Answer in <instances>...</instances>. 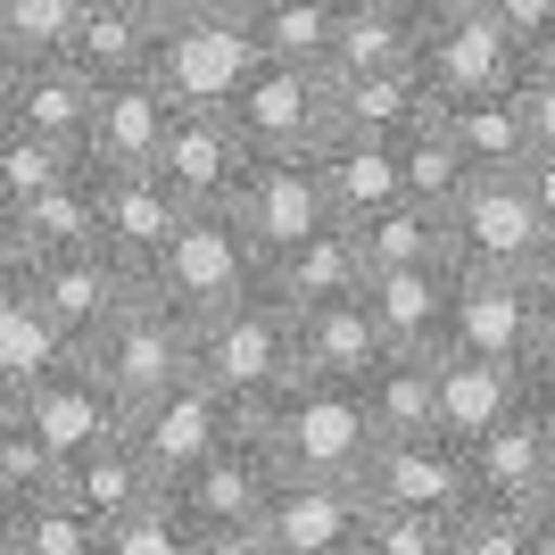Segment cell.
Listing matches in <instances>:
<instances>
[{"label": "cell", "instance_id": "cell-1", "mask_svg": "<svg viewBox=\"0 0 555 555\" xmlns=\"http://www.w3.org/2000/svg\"><path fill=\"white\" fill-rule=\"evenodd\" d=\"M249 423L266 431L282 473H307V481H357L373 440H382L373 415H365V398L348 390V382H315V373L282 382L274 398H257Z\"/></svg>", "mask_w": 555, "mask_h": 555}, {"label": "cell", "instance_id": "cell-2", "mask_svg": "<svg viewBox=\"0 0 555 555\" xmlns=\"http://www.w3.org/2000/svg\"><path fill=\"white\" fill-rule=\"evenodd\" d=\"M257 274H266V249L241 232L232 208H183V224L141 257V291L183 307L191 324L216 315V307H232V299H249Z\"/></svg>", "mask_w": 555, "mask_h": 555}, {"label": "cell", "instance_id": "cell-3", "mask_svg": "<svg viewBox=\"0 0 555 555\" xmlns=\"http://www.w3.org/2000/svg\"><path fill=\"white\" fill-rule=\"evenodd\" d=\"M191 373L216 382L232 406H257V398H274L282 382H299V315L266 291L249 299L216 307L191 324Z\"/></svg>", "mask_w": 555, "mask_h": 555}, {"label": "cell", "instance_id": "cell-4", "mask_svg": "<svg viewBox=\"0 0 555 555\" xmlns=\"http://www.w3.org/2000/svg\"><path fill=\"white\" fill-rule=\"evenodd\" d=\"M257 67V42L232 0H191L183 17L158 25V59H150V83H158L175 108H224L241 92V75Z\"/></svg>", "mask_w": 555, "mask_h": 555}, {"label": "cell", "instance_id": "cell-5", "mask_svg": "<svg viewBox=\"0 0 555 555\" xmlns=\"http://www.w3.org/2000/svg\"><path fill=\"white\" fill-rule=\"evenodd\" d=\"M75 357H83V365L108 382V398L133 415L141 398H158L166 382H183V373H191V315H183V307H166V299H150V291H133V299L116 307Z\"/></svg>", "mask_w": 555, "mask_h": 555}, {"label": "cell", "instance_id": "cell-6", "mask_svg": "<svg viewBox=\"0 0 555 555\" xmlns=\"http://www.w3.org/2000/svg\"><path fill=\"white\" fill-rule=\"evenodd\" d=\"M547 241L555 232L539 224L531 191H522V166L514 175H473L448 199V266H473V274H539Z\"/></svg>", "mask_w": 555, "mask_h": 555}, {"label": "cell", "instance_id": "cell-7", "mask_svg": "<svg viewBox=\"0 0 555 555\" xmlns=\"http://www.w3.org/2000/svg\"><path fill=\"white\" fill-rule=\"evenodd\" d=\"M274 481H282V464H274V448H266V431L241 423L224 448H208L191 473L166 481V506L183 514L199 539L208 531H249L257 514H266V498H274Z\"/></svg>", "mask_w": 555, "mask_h": 555}, {"label": "cell", "instance_id": "cell-8", "mask_svg": "<svg viewBox=\"0 0 555 555\" xmlns=\"http://www.w3.org/2000/svg\"><path fill=\"white\" fill-rule=\"evenodd\" d=\"M539 324H547V282L539 274H473V266H456V291H448V348L456 357H489V365L522 373Z\"/></svg>", "mask_w": 555, "mask_h": 555}, {"label": "cell", "instance_id": "cell-9", "mask_svg": "<svg viewBox=\"0 0 555 555\" xmlns=\"http://www.w3.org/2000/svg\"><path fill=\"white\" fill-rule=\"evenodd\" d=\"M241 423H249V406H232L216 382L183 373V382H166L158 398H141L133 415H125V440L150 456V473H158V481H175V473H191L208 448H224Z\"/></svg>", "mask_w": 555, "mask_h": 555}, {"label": "cell", "instance_id": "cell-10", "mask_svg": "<svg viewBox=\"0 0 555 555\" xmlns=\"http://www.w3.org/2000/svg\"><path fill=\"white\" fill-rule=\"evenodd\" d=\"M249 150H315L332 133V75L299 67V59H257L241 75V92L224 100Z\"/></svg>", "mask_w": 555, "mask_h": 555}, {"label": "cell", "instance_id": "cell-11", "mask_svg": "<svg viewBox=\"0 0 555 555\" xmlns=\"http://www.w3.org/2000/svg\"><path fill=\"white\" fill-rule=\"evenodd\" d=\"M17 282L34 291V307L59 324V340H67V348H83L116 307L141 291V274L116 249H100V241H92V249H42V257H25Z\"/></svg>", "mask_w": 555, "mask_h": 555}, {"label": "cell", "instance_id": "cell-12", "mask_svg": "<svg viewBox=\"0 0 555 555\" xmlns=\"http://www.w3.org/2000/svg\"><path fill=\"white\" fill-rule=\"evenodd\" d=\"M365 506H423V514H464L473 506V456L448 431H382L357 473Z\"/></svg>", "mask_w": 555, "mask_h": 555}, {"label": "cell", "instance_id": "cell-13", "mask_svg": "<svg viewBox=\"0 0 555 555\" xmlns=\"http://www.w3.org/2000/svg\"><path fill=\"white\" fill-rule=\"evenodd\" d=\"M9 415H17L25 431H34V440H42L50 456H59V464L125 431V406L108 398V382H100V373L83 365V357H59V365H50V373H34L25 390H9Z\"/></svg>", "mask_w": 555, "mask_h": 555}, {"label": "cell", "instance_id": "cell-14", "mask_svg": "<svg viewBox=\"0 0 555 555\" xmlns=\"http://www.w3.org/2000/svg\"><path fill=\"white\" fill-rule=\"evenodd\" d=\"M249 158L257 150L241 141V125H232L224 108H175L150 175H158L183 208H232V191L249 183Z\"/></svg>", "mask_w": 555, "mask_h": 555}, {"label": "cell", "instance_id": "cell-15", "mask_svg": "<svg viewBox=\"0 0 555 555\" xmlns=\"http://www.w3.org/2000/svg\"><path fill=\"white\" fill-rule=\"evenodd\" d=\"M415 67L431 83V100H489V92H514V75L531 67V59L464 0V9H448L440 25L415 34Z\"/></svg>", "mask_w": 555, "mask_h": 555}, {"label": "cell", "instance_id": "cell-16", "mask_svg": "<svg viewBox=\"0 0 555 555\" xmlns=\"http://www.w3.org/2000/svg\"><path fill=\"white\" fill-rule=\"evenodd\" d=\"M232 216H241V232H249L257 249H282L299 232L340 224L332 199H324V175H315V150H257L249 183L232 191Z\"/></svg>", "mask_w": 555, "mask_h": 555}, {"label": "cell", "instance_id": "cell-17", "mask_svg": "<svg viewBox=\"0 0 555 555\" xmlns=\"http://www.w3.org/2000/svg\"><path fill=\"white\" fill-rule=\"evenodd\" d=\"M464 456H473V498L481 506H539L555 473V415L522 390Z\"/></svg>", "mask_w": 555, "mask_h": 555}, {"label": "cell", "instance_id": "cell-18", "mask_svg": "<svg viewBox=\"0 0 555 555\" xmlns=\"http://www.w3.org/2000/svg\"><path fill=\"white\" fill-rule=\"evenodd\" d=\"M448 291H456V266L431 257V266H373L357 282L365 315L382 324L390 357H440L448 348Z\"/></svg>", "mask_w": 555, "mask_h": 555}, {"label": "cell", "instance_id": "cell-19", "mask_svg": "<svg viewBox=\"0 0 555 555\" xmlns=\"http://www.w3.org/2000/svg\"><path fill=\"white\" fill-rule=\"evenodd\" d=\"M257 531L274 555H340L348 539L365 531V489L357 481H307V473H282Z\"/></svg>", "mask_w": 555, "mask_h": 555}, {"label": "cell", "instance_id": "cell-20", "mask_svg": "<svg viewBox=\"0 0 555 555\" xmlns=\"http://www.w3.org/2000/svg\"><path fill=\"white\" fill-rule=\"evenodd\" d=\"M92 175V166H83ZM92 208H100V249H116L141 274V257L183 224V199L150 175V166H100L92 175Z\"/></svg>", "mask_w": 555, "mask_h": 555}, {"label": "cell", "instance_id": "cell-21", "mask_svg": "<svg viewBox=\"0 0 555 555\" xmlns=\"http://www.w3.org/2000/svg\"><path fill=\"white\" fill-rule=\"evenodd\" d=\"M357 282H365V257H357L348 224H324V232H299V241L266 249L257 291H266V299H282L291 315H307V307H324V299H348Z\"/></svg>", "mask_w": 555, "mask_h": 555}, {"label": "cell", "instance_id": "cell-22", "mask_svg": "<svg viewBox=\"0 0 555 555\" xmlns=\"http://www.w3.org/2000/svg\"><path fill=\"white\" fill-rule=\"evenodd\" d=\"M50 489H59L75 514H92L100 531H108V522H125V514H141L166 481L150 473V456H141V448L116 431V440H100V448H83V456H67Z\"/></svg>", "mask_w": 555, "mask_h": 555}, {"label": "cell", "instance_id": "cell-23", "mask_svg": "<svg viewBox=\"0 0 555 555\" xmlns=\"http://www.w3.org/2000/svg\"><path fill=\"white\" fill-rule=\"evenodd\" d=\"M166 116H175V100L141 75V83H100L92 100V125H83V150L75 158L92 166H150L158 158V141H166Z\"/></svg>", "mask_w": 555, "mask_h": 555}, {"label": "cell", "instance_id": "cell-24", "mask_svg": "<svg viewBox=\"0 0 555 555\" xmlns=\"http://www.w3.org/2000/svg\"><path fill=\"white\" fill-rule=\"evenodd\" d=\"M92 100H100V83L75 67V59H25L17 83H9V100H0V116H9V125H25V133H42V141L83 150Z\"/></svg>", "mask_w": 555, "mask_h": 555}, {"label": "cell", "instance_id": "cell-25", "mask_svg": "<svg viewBox=\"0 0 555 555\" xmlns=\"http://www.w3.org/2000/svg\"><path fill=\"white\" fill-rule=\"evenodd\" d=\"M440 108L431 83H423L415 59H398V67H365V75H332V125L340 133H373V141H398L406 125Z\"/></svg>", "mask_w": 555, "mask_h": 555}, {"label": "cell", "instance_id": "cell-26", "mask_svg": "<svg viewBox=\"0 0 555 555\" xmlns=\"http://www.w3.org/2000/svg\"><path fill=\"white\" fill-rule=\"evenodd\" d=\"M382 357H390V340H382V324L365 315L357 291L299 315V373H315V382H348V390H357Z\"/></svg>", "mask_w": 555, "mask_h": 555}, {"label": "cell", "instance_id": "cell-27", "mask_svg": "<svg viewBox=\"0 0 555 555\" xmlns=\"http://www.w3.org/2000/svg\"><path fill=\"white\" fill-rule=\"evenodd\" d=\"M514 398H522V373L514 365H489V357H431V423H440L448 440H481L489 423L506 415Z\"/></svg>", "mask_w": 555, "mask_h": 555}, {"label": "cell", "instance_id": "cell-28", "mask_svg": "<svg viewBox=\"0 0 555 555\" xmlns=\"http://www.w3.org/2000/svg\"><path fill=\"white\" fill-rule=\"evenodd\" d=\"M315 175H324V199H332L340 224L406 199V191H398V141H373V133H340V125H332V133L315 141Z\"/></svg>", "mask_w": 555, "mask_h": 555}, {"label": "cell", "instance_id": "cell-29", "mask_svg": "<svg viewBox=\"0 0 555 555\" xmlns=\"http://www.w3.org/2000/svg\"><path fill=\"white\" fill-rule=\"evenodd\" d=\"M431 125L448 133V150L464 158V175H514L531 158V133H522V108L514 92H489V100H440Z\"/></svg>", "mask_w": 555, "mask_h": 555}, {"label": "cell", "instance_id": "cell-30", "mask_svg": "<svg viewBox=\"0 0 555 555\" xmlns=\"http://www.w3.org/2000/svg\"><path fill=\"white\" fill-rule=\"evenodd\" d=\"M67 59L92 75V83H141L150 59H158V25L133 17V9H116V0H92L83 25H75V42H67Z\"/></svg>", "mask_w": 555, "mask_h": 555}, {"label": "cell", "instance_id": "cell-31", "mask_svg": "<svg viewBox=\"0 0 555 555\" xmlns=\"http://www.w3.org/2000/svg\"><path fill=\"white\" fill-rule=\"evenodd\" d=\"M241 25H249L257 59H299V67H324L332 25H340V0H232Z\"/></svg>", "mask_w": 555, "mask_h": 555}, {"label": "cell", "instance_id": "cell-32", "mask_svg": "<svg viewBox=\"0 0 555 555\" xmlns=\"http://www.w3.org/2000/svg\"><path fill=\"white\" fill-rule=\"evenodd\" d=\"M348 241H357V257L373 266H431V257H448V216L423 208V199H390V208H373L348 224Z\"/></svg>", "mask_w": 555, "mask_h": 555}, {"label": "cell", "instance_id": "cell-33", "mask_svg": "<svg viewBox=\"0 0 555 555\" xmlns=\"http://www.w3.org/2000/svg\"><path fill=\"white\" fill-rule=\"evenodd\" d=\"M59 357H75V348L59 340V324L34 307V291H25L17 274H0V390H25V382L50 373Z\"/></svg>", "mask_w": 555, "mask_h": 555}, {"label": "cell", "instance_id": "cell-34", "mask_svg": "<svg viewBox=\"0 0 555 555\" xmlns=\"http://www.w3.org/2000/svg\"><path fill=\"white\" fill-rule=\"evenodd\" d=\"M398 59H415V25L390 17L382 0H348L340 25H332L324 75H365V67H398Z\"/></svg>", "mask_w": 555, "mask_h": 555}, {"label": "cell", "instance_id": "cell-35", "mask_svg": "<svg viewBox=\"0 0 555 555\" xmlns=\"http://www.w3.org/2000/svg\"><path fill=\"white\" fill-rule=\"evenodd\" d=\"M17 224H25V257H42V249H92L100 241V208H92V175L75 166L67 183H50V191H34L17 208Z\"/></svg>", "mask_w": 555, "mask_h": 555}, {"label": "cell", "instance_id": "cell-36", "mask_svg": "<svg viewBox=\"0 0 555 555\" xmlns=\"http://www.w3.org/2000/svg\"><path fill=\"white\" fill-rule=\"evenodd\" d=\"M373 431H440L431 423V357H382V365L357 382Z\"/></svg>", "mask_w": 555, "mask_h": 555}, {"label": "cell", "instance_id": "cell-37", "mask_svg": "<svg viewBox=\"0 0 555 555\" xmlns=\"http://www.w3.org/2000/svg\"><path fill=\"white\" fill-rule=\"evenodd\" d=\"M0 514H9V547L17 555H100V522L75 514L59 489H34V498H17Z\"/></svg>", "mask_w": 555, "mask_h": 555}, {"label": "cell", "instance_id": "cell-38", "mask_svg": "<svg viewBox=\"0 0 555 555\" xmlns=\"http://www.w3.org/2000/svg\"><path fill=\"white\" fill-rule=\"evenodd\" d=\"M464 183H473V175H464V158L448 150V133L431 125V116L398 133V191H406V199H423V208L448 216V199H456Z\"/></svg>", "mask_w": 555, "mask_h": 555}, {"label": "cell", "instance_id": "cell-39", "mask_svg": "<svg viewBox=\"0 0 555 555\" xmlns=\"http://www.w3.org/2000/svg\"><path fill=\"white\" fill-rule=\"evenodd\" d=\"M547 522H539V506H473L456 514V531H448V555H547Z\"/></svg>", "mask_w": 555, "mask_h": 555}, {"label": "cell", "instance_id": "cell-40", "mask_svg": "<svg viewBox=\"0 0 555 555\" xmlns=\"http://www.w3.org/2000/svg\"><path fill=\"white\" fill-rule=\"evenodd\" d=\"M75 166L83 158H75L67 141H42V133H25V125L0 116V199H9V208H25V199L50 191V183H67Z\"/></svg>", "mask_w": 555, "mask_h": 555}, {"label": "cell", "instance_id": "cell-41", "mask_svg": "<svg viewBox=\"0 0 555 555\" xmlns=\"http://www.w3.org/2000/svg\"><path fill=\"white\" fill-rule=\"evenodd\" d=\"M100 555H199V531L166 506V489H158L141 514H125V522H108V531H100Z\"/></svg>", "mask_w": 555, "mask_h": 555}, {"label": "cell", "instance_id": "cell-42", "mask_svg": "<svg viewBox=\"0 0 555 555\" xmlns=\"http://www.w3.org/2000/svg\"><path fill=\"white\" fill-rule=\"evenodd\" d=\"M83 9H92V0H0V25H9V42H17L25 59H67Z\"/></svg>", "mask_w": 555, "mask_h": 555}, {"label": "cell", "instance_id": "cell-43", "mask_svg": "<svg viewBox=\"0 0 555 555\" xmlns=\"http://www.w3.org/2000/svg\"><path fill=\"white\" fill-rule=\"evenodd\" d=\"M456 514H423V506H365V555H448Z\"/></svg>", "mask_w": 555, "mask_h": 555}, {"label": "cell", "instance_id": "cell-44", "mask_svg": "<svg viewBox=\"0 0 555 555\" xmlns=\"http://www.w3.org/2000/svg\"><path fill=\"white\" fill-rule=\"evenodd\" d=\"M50 481H59V456H50L17 415H0V506H17V498H34V489H50Z\"/></svg>", "mask_w": 555, "mask_h": 555}, {"label": "cell", "instance_id": "cell-45", "mask_svg": "<svg viewBox=\"0 0 555 555\" xmlns=\"http://www.w3.org/2000/svg\"><path fill=\"white\" fill-rule=\"evenodd\" d=\"M498 34H506L522 59H547V42H555V0H473Z\"/></svg>", "mask_w": 555, "mask_h": 555}, {"label": "cell", "instance_id": "cell-46", "mask_svg": "<svg viewBox=\"0 0 555 555\" xmlns=\"http://www.w3.org/2000/svg\"><path fill=\"white\" fill-rule=\"evenodd\" d=\"M514 108H522V133H531V158H555V67L531 59L514 75Z\"/></svg>", "mask_w": 555, "mask_h": 555}, {"label": "cell", "instance_id": "cell-47", "mask_svg": "<svg viewBox=\"0 0 555 555\" xmlns=\"http://www.w3.org/2000/svg\"><path fill=\"white\" fill-rule=\"evenodd\" d=\"M522 390L539 398L555 415V291H547V324H539V340H531V357H522Z\"/></svg>", "mask_w": 555, "mask_h": 555}, {"label": "cell", "instance_id": "cell-48", "mask_svg": "<svg viewBox=\"0 0 555 555\" xmlns=\"http://www.w3.org/2000/svg\"><path fill=\"white\" fill-rule=\"evenodd\" d=\"M522 191H531V208H539V224L555 232V158H522Z\"/></svg>", "mask_w": 555, "mask_h": 555}, {"label": "cell", "instance_id": "cell-49", "mask_svg": "<svg viewBox=\"0 0 555 555\" xmlns=\"http://www.w3.org/2000/svg\"><path fill=\"white\" fill-rule=\"evenodd\" d=\"M199 555H274V547H266V531L249 522V531H208V539H199Z\"/></svg>", "mask_w": 555, "mask_h": 555}, {"label": "cell", "instance_id": "cell-50", "mask_svg": "<svg viewBox=\"0 0 555 555\" xmlns=\"http://www.w3.org/2000/svg\"><path fill=\"white\" fill-rule=\"evenodd\" d=\"M382 9H390V17H406V25L423 34V25H440L448 9H464V0H382Z\"/></svg>", "mask_w": 555, "mask_h": 555}, {"label": "cell", "instance_id": "cell-51", "mask_svg": "<svg viewBox=\"0 0 555 555\" xmlns=\"http://www.w3.org/2000/svg\"><path fill=\"white\" fill-rule=\"evenodd\" d=\"M116 9H133V17H150V25H166V17H183L191 0H116Z\"/></svg>", "mask_w": 555, "mask_h": 555}, {"label": "cell", "instance_id": "cell-52", "mask_svg": "<svg viewBox=\"0 0 555 555\" xmlns=\"http://www.w3.org/2000/svg\"><path fill=\"white\" fill-rule=\"evenodd\" d=\"M17 67H25V50L9 42V25H0V100H9V83H17Z\"/></svg>", "mask_w": 555, "mask_h": 555}, {"label": "cell", "instance_id": "cell-53", "mask_svg": "<svg viewBox=\"0 0 555 555\" xmlns=\"http://www.w3.org/2000/svg\"><path fill=\"white\" fill-rule=\"evenodd\" d=\"M539 522L555 531V473H547V498H539Z\"/></svg>", "mask_w": 555, "mask_h": 555}, {"label": "cell", "instance_id": "cell-54", "mask_svg": "<svg viewBox=\"0 0 555 555\" xmlns=\"http://www.w3.org/2000/svg\"><path fill=\"white\" fill-rule=\"evenodd\" d=\"M539 282H547V291H555V241H547V266H539Z\"/></svg>", "mask_w": 555, "mask_h": 555}, {"label": "cell", "instance_id": "cell-55", "mask_svg": "<svg viewBox=\"0 0 555 555\" xmlns=\"http://www.w3.org/2000/svg\"><path fill=\"white\" fill-rule=\"evenodd\" d=\"M0 555H17V547H9V514H0Z\"/></svg>", "mask_w": 555, "mask_h": 555}, {"label": "cell", "instance_id": "cell-56", "mask_svg": "<svg viewBox=\"0 0 555 555\" xmlns=\"http://www.w3.org/2000/svg\"><path fill=\"white\" fill-rule=\"evenodd\" d=\"M340 555H365V539H348V547H340Z\"/></svg>", "mask_w": 555, "mask_h": 555}, {"label": "cell", "instance_id": "cell-57", "mask_svg": "<svg viewBox=\"0 0 555 555\" xmlns=\"http://www.w3.org/2000/svg\"><path fill=\"white\" fill-rule=\"evenodd\" d=\"M0 415H9V390H0Z\"/></svg>", "mask_w": 555, "mask_h": 555}, {"label": "cell", "instance_id": "cell-58", "mask_svg": "<svg viewBox=\"0 0 555 555\" xmlns=\"http://www.w3.org/2000/svg\"><path fill=\"white\" fill-rule=\"evenodd\" d=\"M547 67H555V42H547Z\"/></svg>", "mask_w": 555, "mask_h": 555}, {"label": "cell", "instance_id": "cell-59", "mask_svg": "<svg viewBox=\"0 0 555 555\" xmlns=\"http://www.w3.org/2000/svg\"><path fill=\"white\" fill-rule=\"evenodd\" d=\"M547 555H555V539H547Z\"/></svg>", "mask_w": 555, "mask_h": 555}, {"label": "cell", "instance_id": "cell-60", "mask_svg": "<svg viewBox=\"0 0 555 555\" xmlns=\"http://www.w3.org/2000/svg\"><path fill=\"white\" fill-rule=\"evenodd\" d=\"M340 9H348V0H340Z\"/></svg>", "mask_w": 555, "mask_h": 555}]
</instances>
